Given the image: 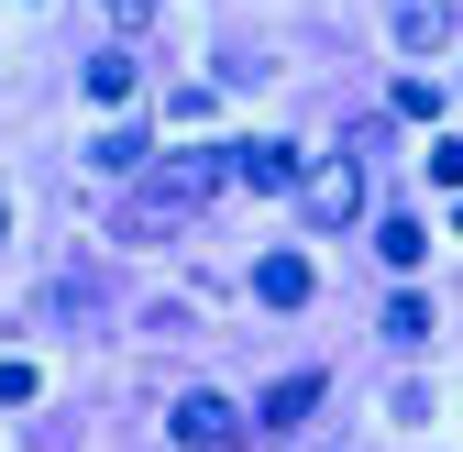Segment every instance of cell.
Returning a JSON list of instances; mask_svg holds the SVG:
<instances>
[{"instance_id": "11", "label": "cell", "mask_w": 463, "mask_h": 452, "mask_svg": "<svg viewBox=\"0 0 463 452\" xmlns=\"http://www.w3.org/2000/svg\"><path fill=\"white\" fill-rule=\"evenodd\" d=\"M386 343H430V298H420V287L386 298Z\"/></svg>"}, {"instance_id": "7", "label": "cell", "mask_w": 463, "mask_h": 452, "mask_svg": "<svg viewBox=\"0 0 463 452\" xmlns=\"http://www.w3.org/2000/svg\"><path fill=\"white\" fill-rule=\"evenodd\" d=\"M309 409H320V375H276V386H265V409H254V419H265V430H298Z\"/></svg>"}, {"instance_id": "3", "label": "cell", "mask_w": 463, "mask_h": 452, "mask_svg": "<svg viewBox=\"0 0 463 452\" xmlns=\"http://www.w3.org/2000/svg\"><path fill=\"white\" fill-rule=\"evenodd\" d=\"M165 430H177L188 452H221L232 430H243V419H232V398H221V386H188V398L177 409H165Z\"/></svg>"}, {"instance_id": "15", "label": "cell", "mask_w": 463, "mask_h": 452, "mask_svg": "<svg viewBox=\"0 0 463 452\" xmlns=\"http://www.w3.org/2000/svg\"><path fill=\"white\" fill-rule=\"evenodd\" d=\"M110 23H155V0H110Z\"/></svg>"}, {"instance_id": "9", "label": "cell", "mask_w": 463, "mask_h": 452, "mask_svg": "<svg viewBox=\"0 0 463 452\" xmlns=\"http://www.w3.org/2000/svg\"><path fill=\"white\" fill-rule=\"evenodd\" d=\"M44 320H67V331H78V320H99V276H67V287H44Z\"/></svg>"}, {"instance_id": "10", "label": "cell", "mask_w": 463, "mask_h": 452, "mask_svg": "<svg viewBox=\"0 0 463 452\" xmlns=\"http://www.w3.org/2000/svg\"><path fill=\"white\" fill-rule=\"evenodd\" d=\"M89 99H110V110L133 99V55H122V44H110V55H89Z\"/></svg>"}, {"instance_id": "2", "label": "cell", "mask_w": 463, "mask_h": 452, "mask_svg": "<svg viewBox=\"0 0 463 452\" xmlns=\"http://www.w3.org/2000/svg\"><path fill=\"white\" fill-rule=\"evenodd\" d=\"M298 199H309V221H320V232H342V221L364 210V165H354V155H320L309 177H298Z\"/></svg>"}, {"instance_id": "12", "label": "cell", "mask_w": 463, "mask_h": 452, "mask_svg": "<svg viewBox=\"0 0 463 452\" xmlns=\"http://www.w3.org/2000/svg\"><path fill=\"white\" fill-rule=\"evenodd\" d=\"M397 122H441V89L430 78H397Z\"/></svg>"}, {"instance_id": "6", "label": "cell", "mask_w": 463, "mask_h": 452, "mask_svg": "<svg viewBox=\"0 0 463 452\" xmlns=\"http://www.w3.org/2000/svg\"><path fill=\"white\" fill-rule=\"evenodd\" d=\"M309 165H298V144H243V188H265V199H287Z\"/></svg>"}, {"instance_id": "16", "label": "cell", "mask_w": 463, "mask_h": 452, "mask_svg": "<svg viewBox=\"0 0 463 452\" xmlns=\"http://www.w3.org/2000/svg\"><path fill=\"white\" fill-rule=\"evenodd\" d=\"M0 243H12V199H0Z\"/></svg>"}, {"instance_id": "17", "label": "cell", "mask_w": 463, "mask_h": 452, "mask_svg": "<svg viewBox=\"0 0 463 452\" xmlns=\"http://www.w3.org/2000/svg\"><path fill=\"white\" fill-rule=\"evenodd\" d=\"M452 221H463V210H452Z\"/></svg>"}, {"instance_id": "14", "label": "cell", "mask_w": 463, "mask_h": 452, "mask_svg": "<svg viewBox=\"0 0 463 452\" xmlns=\"http://www.w3.org/2000/svg\"><path fill=\"white\" fill-rule=\"evenodd\" d=\"M430 177H441V188L463 199V144H430Z\"/></svg>"}, {"instance_id": "5", "label": "cell", "mask_w": 463, "mask_h": 452, "mask_svg": "<svg viewBox=\"0 0 463 452\" xmlns=\"http://www.w3.org/2000/svg\"><path fill=\"white\" fill-rule=\"evenodd\" d=\"M309 287H320L309 254H265V265H254V298H265V309H309Z\"/></svg>"}, {"instance_id": "4", "label": "cell", "mask_w": 463, "mask_h": 452, "mask_svg": "<svg viewBox=\"0 0 463 452\" xmlns=\"http://www.w3.org/2000/svg\"><path fill=\"white\" fill-rule=\"evenodd\" d=\"M386 33H397V55H441L452 44V0H397Z\"/></svg>"}, {"instance_id": "1", "label": "cell", "mask_w": 463, "mask_h": 452, "mask_svg": "<svg viewBox=\"0 0 463 452\" xmlns=\"http://www.w3.org/2000/svg\"><path fill=\"white\" fill-rule=\"evenodd\" d=\"M221 177H232V155H210V144L155 155V165H144V188L122 199V243H165V232H188V221L221 199Z\"/></svg>"}, {"instance_id": "13", "label": "cell", "mask_w": 463, "mask_h": 452, "mask_svg": "<svg viewBox=\"0 0 463 452\" xmlns=\"http://www.w3.org/2000/svg\"><path fill=\"white\" fill-rule=\"evenodd\" d=\"M33 398H44V375H33V364L12 353V364H0V409H33Z\"/></svg>"}, {"instance_id": "8", "label": "cell", "mask_w": 463, "mask_h": 452, "mask_svg": "<svg viewBox=\"0 0 463 452\" xmlns=\"http://www.w3.org/2000/svg\"><path fill=\"white\" fill-rule=\"evenodd\" d=\"M375 254H386V265H420V254H430V232H420L409 210H386V221H375Z\"/></svg>"}]
</instances>
